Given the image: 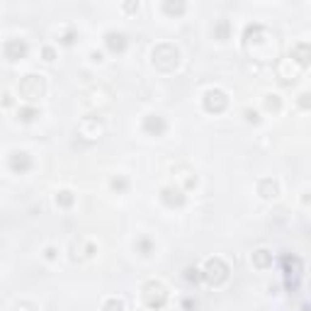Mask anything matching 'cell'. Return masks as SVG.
<instances>
[{
  "label": "cell",
  "instance_id": "6da1fadb",
  "mask_svg": "<svg viewBox=\"0 0 311 311\" xmlns=\"http://www.w3.org/2000/svg\"><path fill=\"white\" fill-rule=\"evenodd\" d=\"M151 56H153V66H156L158 71H163V73L175 71L178 63H180V51H178L173 44H158V47L153 49Z\"/></svg>",
  "mask_w": 311,
  "mask_h": 311
},
{
  "label": "cell",
  "instance_id": "7a4b0ae2",
  "mask_svg": "<svg viewBox=\"0 0 311 311\" xmlns=\"http://www.w3.org/2000/svg\"><path fill=\"white\" fill-rule=\"evenodd\" d=\"M202 277L207 280V285L219 287V285H224V282L229 280V265H226L221 258H212V260H207Z\"/></svg>",
  "mask_w": 311,
  "mask_h": 311
},
{
  "label": "cell",
  "instance_id": "3957f363",
  "mask_svg": "<svg viewBox=\"0 0 311 311\" xmlns=\"http://www.w3.org/2000/svg\"><path fill=\"white\" fill-rule=\"evenodd\" d=\"M17 90H20V95H22L24 100H37V97H42V95H44L47 85H44V78H42V75L29 73V75H24V78L20 80Z\"/></svg>",
  "mask_w": 311,
  "mask_h": 311
},
{
  "label": "cell",
  "instance_id": "277c9868",
  "mask_svg": "<svg viewBox=\"0 0 311 311\" xmlns=\"http://www.w3.org/2000/svg\"><path fill=\"white\" fill-rule=\"evenodd\" d=\"M144 302H146V307H151V309L166 307V302H168L166 287H163L161 282H146V285H144Z\"/></svg>",
  "mask_w": 311,
  "mask_h": 311
},
{
  "label": "cell",
  "instance_id": "5b68a950",
  "mask_svg": "<svg viewBox=\"0 0 311 311\" xmlns=\"http://www.w3.org/2000/svg\"><path fill=\"white\" fill-rule=\"evenodd\" d=\"M282 267H285L287 287L289 289H297V280L302 275V260L297 255H282Z\"/></svg>",
  "mask_w": 311,
  "mask_h": 311
},
{
  "label": "cell",
  "instance_id": "8992f818",
  "mask_svg": "<svg viewBox=\"0 0 311 311\" xmlns=\"http://www.w3.org/2000/svg\"><path fill=\"white\" fill-rule=\"evenodd\" d=\"M226 105H229L226 93H221V90H207V93H204V110H207V112L219 115V112L226 110Z\"/></svg>",
  "mask_w": 311,
  "mask_h": 311
},
{
  "label": "cell",
  "instance_id": "52a82bcc",
  "mask_svg": "<svg viewBox=\"0 0 311 311\" xmlns=\"http://www.w3.org/2000/svg\"><path fill=\"white\" fill-rule=\"evenodd\" d=\"M24 54H27V44H24V42H20V39L5 42V59H7V61H17V59H22Z\"/></svg>",
  "mask_w": 311,
  "mask_h": 311
},
{
  "label": "cell",
  "instance_id": "ba28073f",
  "mask_svg": "<svg viewBox=\"0 0 311 311\" xmlns=\"http://www.w3.org/2000/svg\"><path fill=\"white\" fill-rule=\"evenodd\" d=\"M144 129H146L148 134H153V136H161V134L166 131V120L158 117V115H148V117L144 120Z\"/></svg>",
  "mask_w": 311,
  "mask_h": 311
},
{
  "label": "cell",
  "instance_id": "9c48e42d",
  "mask_svg": "<svg viewBox=\"0 0 311 311\" xmlns=\"http://www.w3.org/2000/svg\"><path fill=\"white\" fill-rule=\"evenodd\" d=\"M292 61L299 66H309L311 63V44H297L292 49Z\"/></svg>",
  "mask_w": 311,
  "mask_h": 311
},
{
  "label": "cell",
  "instance_id": "30bf717a",
  "mask_svg": "<svg viewBox=\"0 0 311 311\" xmlns=\"http://www.w3.org/2000/svg\"><path fill=\"white\" fill-rule=\"evenodd\" d=\"M10 168L15 170V173H24V170H29L32 168V161H29V156L27 153H12V158H10Z\"/></svg>",
  "mask_w": 311,
  "mask_h": 311
},
{
  "label": "cell",
  "instance_id": "8fae6325",
  "mask_svg": "<svg viewBox=\"0 0 311 311\" xmlns=\"http://www.w3.org/2000/svg\"><path fill=\"white\" fill-rule=\"evenodd\" d=\"M161 197H163V202H166V204H170V207H180V204L185 202L183 190H175V187H166V190L161 192Z\"/></svg>",
  "mask_w": 311,
  "mask_h": 311
},
{
  "label": "cell",
  "instance_id": "7c38bea8",
  "mask_svg": "<svg viewBox=\"0 0 311 311\" xmlns=\"http://www.w3.org/2000/svg\"><path fill=\"white\" fill-rule=\"evenodd\" d=\"M253 265L258 267V270H267V267H272V253L265 248L255 250L253 253Z\"/></svg>",
  "mask_w": 311,
  "mask_h": 311
},
{
  "label": "cell",
  "instance_id": "4fadbf2b",
  "mask_svg": "<svg viewBox=\"0 0 311 311\" xmlns=\"http://www.w3.org/2000/svg\"><path fill=\"white\" fill-rule=\"evenodd\" d=\"M105 42H107V47H110L115 54H117V51H124V47H126V37L122 32H107Z\"/></svg>",
  "mask_w": 311,
  "mask_h": 311
},
{
  "label": "cell",
  "instance_id": "5bb4252c",
  "mask_svg": "<svg viewBox=\"0 0 311 311\" xmlns=\"http://www.w3.org/2000/svg\"><path fill=\"white\" fill-rule=\"evenodd\" d=\"M258 192H260L265 199H270V197H277L280 187H277L275 180H260V183H258Z\"/></svg>",
  "mask_w": 311,
  "mask_h": 311
},
{
  "label": "cell",
  "instance_id": "9a60e30c",
  "mask_svg": "<svg viewBox=\"0 0 311 311\" xmlns=\"http://www.w3.org/2000/svg\"><path fill=\"white\" fill-rule=\"evenodd\" d=\"M56 204H61V207H71V204H73V194H71L68 190L59 192V194H56Z\"/></svg>",
  "mask_w": 311,
  "mask_h": 311
},
{
  "label": "cell",
  "instance_id": "2e32d148",
  "mask_svg": "<svg viewBox=\"0 0 311 311\" xmlns=\"http://www.w3.org/2000/svg\"><path fill=\"white\" fill-rule=\"evenodd\" d=\"M37 115H39V112L32 110V107H22V110H20V120H22V122H32Z\"/></svg>",
  "mask_w": 311,
  "mask_h": 311
},
{
  "label": "cell",
  "instance_id": "e0dca14e",
  "mask_svg": "<svg viewBox=\"0 0 311 311\" xmlns=\"http://www.w3.org/2000/svg\"><path fill=\"white\" fill-rule=\"evenodd\" d=\"M163 10H166V12H173V15H180V12L185 10V5H183V2H178V5H173V2H166V5H163Z\"/></svg>",
  "mask_w": 311,
  "mask_h": 311
},
{
  "label": "cell",
  "instance_id": "ac0fdd59",
  "mask_svg": "<svg viewBox=\"0 0 311 311\" xmlns=\"http://www.w3.org/2000/svg\"><path fill=\"white\" fill-rule=\"evenodd\" d=\"M202 277V272L197 270V267H187V272H185V280L187 282H197Z\"/></svg>",
  "mask_w": 311,
  "mask_h": 311
},
{
  "label": "cell",
  "instance_id": "d6986e66",
  "mask_svg": "<svg viewBox=\"0 0 311 311\" xmlns=\"http://www.w3.org/2000/svg\"><path fill=\"white\" fill-rule=\"evenodd\" d=\"M297 105H299L302 110H309V107H311V95H309V93H302V95H299V100H297Z\"/></svg>",
  "mask_w": 311,
  "mask_h": 311
},
{
  "label": "cell",
  "instance_id": "ffe728a7",
  "mask_svg": "<svg viewBox=\"0 0 311 311\" xmlns=\"http://www.w3.org/2000/svg\"><path fill=\"white\" fill-rule=\"evenodd\" d=\"M105 311H124V304L117 302V299H110V302L105 304Z\"/></svg>",
  "mask_w": 311,
  "mask_h": 311
},
{
  "label": "cell",
  "instance_id": "44dd1931",
  "mask_svg": "<svg viewBox=\"0 0 311 311\" xmlns=\"http://www.w3.org/2000/svg\"><path fill=\"white\" fill-rule=\"evenodd\" d=\"M216 32H219V39H226V34H229V22H226V20H221V22H219V27H216Z\"/></svg>",
  "mask_w": 311,
  "mask_h": 311
},
{
  "label": "cell",
  "instance_id": "7402d4cb",
  "mask_svg": "<svg viewBox=\"0 0 311 311\" xmlns=\"http://www.w3.org/2000/svg\"><path fill=\"white\" fill-rule=\"evenodd\" d=\"M139 248H141L144 255H148V253H151V243H148L146 239H141V241H139Z\"/></svg>",
  "mask_w": 311,
  "mask_h": 311
},
{
  "label": "cell",
  "instance_id": "603a6c76",
  "mask_svg": "<svg viewBox=\"0 0 311 311\" xmlns=\"http://www.w3.org/2000/svg\"><path fill=\"white\" fill-rule=\"evenodd\" d=\"M267 107H270V110H277V107H280V100H277V95H270V97H267Z\"/></svg>",
  "mask_w": 311,
  "mask_h": 311
},
{
  "label": "cell",
  "instance_id": "cb8c5ba5",
  "mask_svg": "<svg viewBox=\"0 0 311 311\" xmlns=\"http://www.w3.org/2000/svg\"><path fill=\"white\" fill-rule=\"evenodd\" d=\"M44 59L47 61H54V49L51 47H44Z\"/></svg>",
  "mask_w": 311,
  "mask_h": 311
},
{
  "label": "cell",
  "instance_id": "d4e9b609",
  "mask_svg": "<svg viewBox=\"0 0 311 311\" xmlns=\"http://www.w3.org/2000/svg\"><path fill=\"white\" fill-rule=\"evenodd\" d=\"M112 187H115V190H124L126 183H124V180H115V183H112Z\"/></svg>",
  "mask_w": 311,
  "mask_h": 311
},
{
  "label": "cell",
  "instance_id": "484cf974",
  "mask_svg": "<svg viewBox=\"0 0 311 311\" xmlns=\"http://www.w3.org/2000/svg\"><path fill=\"white\" fill-rule=\"evenodd\" d=\"M246 117H248V122H258V115H255V112H246Z\"/></svg>",
  "mask_w": 311,
  "mask_h": 311
},
{
  "label": "cell",
  "instance_id": "4316f807",
  "mask_svg": "<svg viewBox=\"0 0 311 311\" xmlns=\"http://www.w3.org/2000/svg\"><path fill=\"white\" fill-rule=\"evenodd\" d=\"M47 258H49V260H54V258H56V250H54V248H47Z\"/></svg>",
  "mask_w": 311,
  "mask_h": 311
},
{
  "label": "cell",
  "instance_id": "83f0119b",
  "mask_svg": "<svg viewBox=\"0 0 311 311\" xmlns=\"http://www.w3.org/2000/svg\"><path fill=\"white\" fill-rule=\"evenodd\" d=\"M304 311H311V307H309V304H307V307H304Z\"/></svg>",
  "mask_w": 311,
  "mask_h": 311
}]
</instances>
